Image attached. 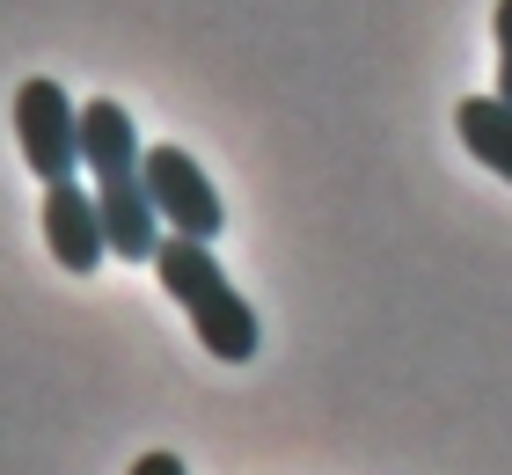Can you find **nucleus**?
I'll return each instance as SVG.
<instances>
[{
	"mask_svg": "<svg viewBox=\"0 0 512 475\" xmlns=\"http://www.w3.org/2000/svg\"><path fill=\"white\" fill-rule=\"evenodd\" d=\"M491 37H498V95L512 103V0L491 8Z\"/></svg>",
	"mask_w": 512,
	"mask_h": 475,
	"instance_id": "obj_7",
	"label": "nucleus"
},
{
	"mask_svg": "<svg viewBox=\"0 0 512 475\" xmlns=\"http://www.w3.org/2000/svg\"><path fill=\"white\" fill-rule=\"evenodd\" d=\"M15 139H22V161H30L37 183L74 176L81 169V103L59 81L30 74L15 88Z\"/></svg>",
	"mask_w": 512,
	"mask_h": 475,
	"instance_id": "obj_3",
	"label": "nucleus"
},
{
	"mask_svg": "<svg viewBox=\"0 0 512 475\" xmlns=\"http://www.w3.org/2000/svg\"><path fill=\"white\" fill-rule=\"evenodd\" d=\"M454 125H461V147H469L491 176L512 183V103L505 95H469V103H454Z\"/></svg>",
	"mask_w": 512,
	"mask_h": 475,
	"instance_id": "obj_6",
	"label": "nucleus"
},
{
	"mask_svg": "<svg viewBox=\"0 0 512 475\" xmlns=\"http://www.w3.org/2000/svg\"><path fill=\"white\" fill-rule=\"evenodd\" d=\"M132 475H191V468H183V454L154 446V454H139V461H132Z\"/></svg>",
	"mask_w": 512,
	"mask_h": 475,
	"instance_id": "obj_8",
	"label": "nucleus"
},
{
	"mask_svg": "<svg viewBox=\"0 0 512 475\" xmlns=\"http://www.w3.org/2000/svg\"><path fill=\"white\" fill-rule=\"evenodd\" d=\"M81 169L96 176V205H103V234L110 256L125 264H154L161 249V212L147 198V147H139V125L125 103H81Z\"/></svg>",
	"mask_w": 512,
	"mask_h": 475,
	"instance_id": "obj_1",
	"label": "nucleus"
},
{
	"mask_svg": "<svg viewBox=\"0 0 512 475\" xmlns=\"http://www.w3.org/2000/svg\"><path fill=\"white\" fill-rule=\"evenodd\" d=\"M44 249H52V264L74 271V278L103 271V256H110L103 205H96V190H81L74 176L44 183Z\"/></svg>",
	"mask_w": 512,
	"mask_h": 475,
	"instance_id": "obj_5",
	"label": "nucleus"
},
{
	"mask_svg": "<svg viewBox=\"0 0 512 475\" xmlns=\"http://www.w3.org/2000/svg\"><path fill=\"white\" fill-rule=\"evenodd\" d=\"M154 278H161V293H169L183 315H191L198 344L213 351L220 366H249V359H256V344H264V322H256V307L235 293V285H227L213 242H198V234H161Z\"/></svg>",
	"mask_w": 512,
	"mask_h": 475,
	"instance_id": "obj_2",
	"label": "nucleus"
},
{
	"mask_svg": "<svg viewBox=\"0 0 512 475\" xmlns=\"http://www.w3.org/2000/svg\"><path fill=\"white\" fill-rule=\"evenodd\" d=\"M147 198H154V212H161V227H169V234H198V242H220L227 205H220L213 176H205L183 147H147Z\"/></svg>",
	"mask_w": 512,
	"mask_h": 475,
	"instance_id": "obj_4",
	"label": "nucleus"
}]
</instances>
